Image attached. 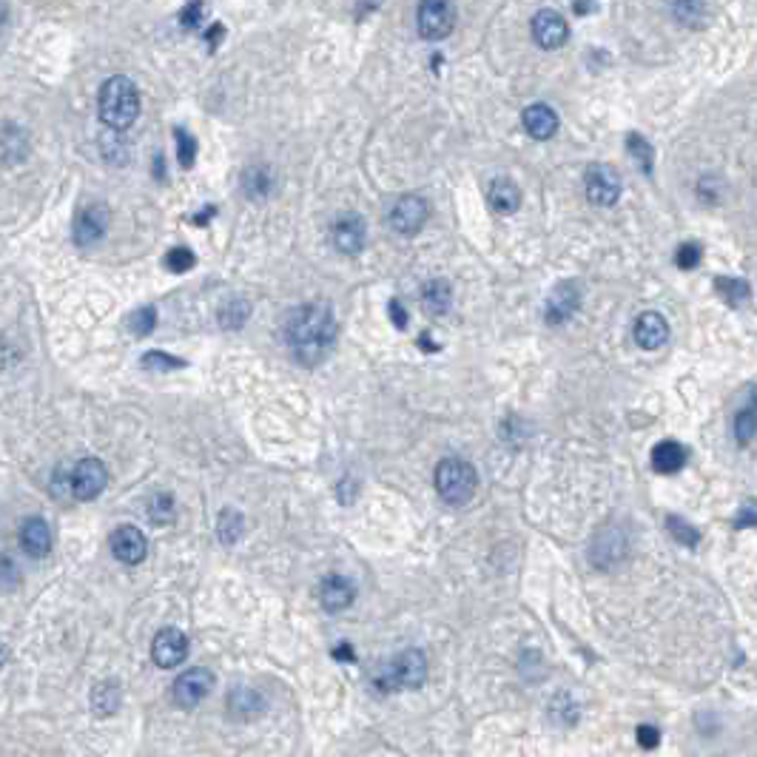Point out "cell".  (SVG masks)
Listing matches in <instances>:
<instances>
[{
    "label": "cell",
    "instance_id": "6da1fadb",
    "mask_svg": "<svg viewBox=\"0 0 757 757\" xmlns=\"http://www.w3.org/2000/svg\"><path fill=\"white\" fill-rule=\"evenodd\" d=\"M336 336H339L336 316L325 302L302 305L285 322V339H288L291 354L296 356V362L308 367L319 364L334 351Z\"/></svg>",
    "mask_w": 757,
    "mask_h": 757
},
{
    "label": "cell",
    "instance_id": "7a4b0ae2",
    "mask_svg": "<svg viewBox=\"0 0 757 757\" xmlns=\"http://www.w3.org/2000/svg\"><path fill=\"white\" fill-rule=\"evenodd\" d=\"M100 117L109 129H129L140 117V92L129 77H109L100 89Z\"/></svg>",
    "mask_w": 757,
    "mask_h": 757
},
{
    "label": "cell",
    "instance_id": "3957f363",
    "mask_svg": "<svg viewBox=\"0 0 757 757\" xmlns=\"http://www.w3.org/2000/svg\"><path fill=\"white\" fill-rule=\"evenodd\" d=\"M479 476L464 459H444L436 467V490L450 507H461L476 496Z\"/></svg>",
    "mask_w": 757,
    "mask_h": 757
},
{
    "label": "cell",
    "instance_id": "277c9868",
    "mask_svg": "<svg viewBox=\"0 0 757 757\" xmlns=\"http://www.w3.org/2000/svg\"><path fill=\"white\" fill-rule=\"evenodd\" d=\"M427 681V658L422 649H404L402 655L387 664L379 678L376 686L382 692H396V689H419Z\"/></svg>",
    "mask_w": 757,
    "mask_h": 757
},
{
    "label": "cell",
    "instance_id": "5b68a950",
    "mask_svg": "<svg viewBox=\"0 0 757 757\" xmlns=\"http://www.w3.org/2000/svg\"><path fill=\"white\" fill-rule=\"evenodd\" d=\"M416 24L424 40H444L456 29V6L450 0H422Z\"/></svg>",
    "mask_w": 757,
    "mask_h": 757
},
{
    "label": "cell",
    "instance_id": "8992f818",
    "mask_svg": "<svg viewBox=\"0 0 757 757\" xmlns=\"http://www.w3.org/2000/svg\"><path fill=\"white\" fill-rule=\"evenodd\" d=\"M109 470L100 459H80L72 470V493L77 501H92L106 490Z\"/></svg>",
    "mask_w": 757,
    "mask_h": 757
},
{
    "label": "cell",
    "instance_id": "52a82bcc",
    "mask_svg": "<svg viewBox=\"0 0 757 757\" xmlns=\"http://www.w3.org/2000/svg\"><path fill=\"white\" fill-rule=\"evenodd\" d=\"M431 217V209H427V202L416 194H404L393 202L391 214H387V222H391V228L402 237H413L422 231V225Z\"/></svg>",
    "mask_w": 757,
    "mask_h": 757
},
{
    "label": "cell",
    "instance_id": "ba28073f",
    "mask_svg": "<svg viewBox=\"0 0 757 757\" xmlns=\"http://www.w3.org/2000/svg\"><path fill=\"white\" fill-rule=\"evenodd\" d=\"M587 199L592 202V206H601V209H609V206H616L618 197H621V177L618 171L612 169V166H589L587 171Z\"/></svg>",
    "mask_w": 757,
    "mask_h": 757
},
{
    "label": "cell",
    "instance_id": "9c48e42d",
    "mask_svg": "<svg viewBox=\"0 0 757 757\" xmlns=\"http://www.w3.org/2000/svg\"><path fill=\"white\" fill-rule=\"evenodd\" d=\"M214 689V675L202 666L186 669L174 681V704L182 709H194L197 704H202L209 698V692Z\"/></svg>",
    "mask_w": 757,
    "mask_h": 757
},
{
    "label": "cell",
    "instance_id": "30bf717a",
    "mask_svg": "<svg viewBox=\"0 0 757 757\" xmlns=\"http://www.w3.org/2000/svg\"><path fill=\"white\" fill-rule=\"evenodd\" d=\"M189 658V636L180 629H162L151 641V661L162 669H174Z\"/></svg>",
    "mask_w": 757,
    "mask_h": 757
},
{
    "label": "cell",
    "instance_id": "8fae6325",
    "mask_svg": "<svg viewBox=\"0 0 757 757\" xmlns=\"http://www.w3.org/2000/svg\"><path fill=\"white\" fill-rule=\"evenodd\" d=\"M109 231V209L103 202H92L74 219V242L80 248H89V245L100 242Z\"/></svg>",
    "mask_w": 757,
    "mask_h": 757
},
{
    "label": "cell",
    "instance_id": "7c38bea8",
    "mask_svg": "<svg viewBox=\"0 0 757 757\" xmlns=\"http://www.w3.org/2000/svg\"><path fill=\"white\" fill-rule=\"evenodd\" d=\"M112 552H114V558L122 561V564H140L149 552V541L137 527L122 524V527L114 529V536H112Z\"/></svg>",
    "mask_w": 757,
    "mask_h": 757
},
{
    "label": "cell",
    "instance_id": "4fadbf2b",
    "mask_svg": "<svg viewBox=\"0 0 757 757\" xmlns=\"http://www.w3.org/2000/svg\"><path fill=\"white\" fill-rule=\"evenodd\" d=\"M533 34H536V44L541 49H561L567 44V37H569V26L558 12L541 9L533 17Z\"/></svg>",
    "mask_w": 757,
    "mask_h": 757
},
{
    "label": "cell",
    "instance_id": "5bb4252c",
    "mask_svg": "<svg viewBox=\"0 0 757 757\" xmlns=\"http://www.w3.org/2000/svg\"><path fill=\"white\" fill-rule=\"evenodd\" d=\"M356 598V587L351 578L345 576H327L319 587V601L327 612H342L354 604Z\"/></svg>",
    "mask_w": 757,
    "mask_h": 757
},
{
    "label": "cell",
    "instance_id": "9a60e30c",
    "mask_svg": "<svg viewBox=\"0 0 757 757\" xmlns=\"http://www.w3.org/2000/svg\"><path fill=\"white\" fill-rule=\"evenodd\" d=\"M364 239H367V231H364V219L356 217V214H347L342 219H336L334 225V245L342 251V254H359L364 248Z\"/></svg>",
    "mask_w": 757,
    "mask_h": 757
},
{
    "label": "cell",
    "instance_id": "2e32d148",
    "mask_svg": "<svg viewBox=\"0 0 757 757\" xmlns=\"http://www.w3.org/2000/svg\"><path fill=\"white\" fill-rule=\"evenodd\" d=\"M20 547H24L26 556L32 558H44L52 549V529L44 519H26L24 527H20Z\"/></svg>",
    "mask_w": 757,
    "mask_h": 757
},
{
    "label": "cell",
    "instance_id": "e0dca14e",
    "mask_svg": "<svg viewBox=\"0 0 757 757\" xmlns=\"http://www.w3.org/2000/svg\"><path fill=\"white\" fill-rule=\"evenodd\" d=\"M669 339V325L661 314L646 311L636 322V342L644 351H658V347Z\"/></svg>",
    "mask_w": 757,
    "mask_h": 757
},
{
    "label": "cell",
    "instance_id": "ac0fdd59",
    "mask_svg": "<svg viewBox=\"0 0 757 757\" xmlns=\"http://www.w3.org/2000/svg\"><path fill=\"white\" fill-rule=\"evenodd\" d=\"M521 122H524L527 134L533 140H549L552 134L558 131V114L544 103L527 106L524 114H521Z\"/></svg>",
    "mask_w": 757,
    "mask_h": 757
},
{
    "label": "cell",
    "instance_id": "d6986e66",
    "mask_svg": "<svg viewBox=\"0 0 757 757\" xmlns=\"http://www.w3.org/2000/svg\"><path fill=\"white\" fill-rule=\"evenodd\" d=\"M487 202H490V209L499 211V214H513L521 206V191H519V186L513 180L496 177L487 186Z\"/></svg>",
    "mask_w": 757,
    "mask_h": 757
},
{
    "label": "cell",
    "instance_id": "ffe728a7",
    "mask_svg": "<svg viewBox=\"0 0 757 757\" xmlns=\"http://www.w3.org/2000/svg\"><path fill=\"white\" fill-rule=\"evenodd\" d=\"M578 288L572 282H564L558 285L556 291H552L549 302H547V322L549 325H558V322H567L572 314H576L578 308Z\"/></svg>",
    "mask_w": 757,
    "mask_h": 757
},
{
    "label": "cell",
    "instance_id": "44dd1931",
    "mask_svg": "<svg viewBox=\"0 0 757 757\" xmlns=\"http://www.w3.org/2000/svg\"><path fill=\"white\" fill-rule=\"evenodd\" d=\"M689 453H686V447L681 442H661V444H655L652 450V467H655V473H664V476H672V473H678V470H684Z\"/></svg>",
    "mask_w": 757,
    "mask_h": 757
},
{
    "label": "cell",
    "instance_id": "7402d4cb",
    "mask_svg": "<svg viewBox=\"0 0 757 757\" xmlns=\"http://www.w3.org/2000/svg\"><path fill=\"white\" fill-rule=\"evenodd\" d=\"M450 305H453V291H450V285L444 279H431L422 288V308H424V314L444 316L450 311Z\"/></svg>",
    "mask_w": 757,
    "mask_h": 757
},
{
    "label": "cell",
    "instance_id": "603a6c76",
    "mask_svg": "<svg viewBox=\"0 0 757 757\" xmlns=\"http://www.w3.org/2000/svg\"><path fill=\"white\" fill-rule=\"evenodd\" d=\"M262 698L254 692V689H234L231 692V698H228V712H231V718L237 721H248L251 714L248 712H262Z\"/></svg>",
    "mask_w": 757,
    "mask_h": 757
},
{
    "label": "cell",
    "instance_id": "cb8c5ba5",
    "mask_svg": "<svg viewBox=\"0 0 757 757\" xmlns=\"http://www.w3.org/2000/svg\"><path fill=\"white\" fill-rule=\"evenodd\" d=\"M274 189V177L265 166H254L245 171V182H242V191L248 194L251 199H265Z\"/></svg>",
    "mask_w": 757,
    "mask_h": 757
},
{
    "label": "cell",
    "instance_id": "d4e9b609",
    "mask_svg": "<svg viewBox=\"0 0 757 757\" xmlns=\"http://www.w3.org/2000/svg\"><path fill=\"white\" fill-rule=\"evenodd\" d=\"M92 706L97 714H114L120 709V684L117 681L97 684L92 692Z\"/></svg>",
    "mask_w": 757,
    "mask_h": 757
},
{
    "label": "cell",
    "instance_id": "484cf974",
    "mask_svg": "<svg viewBox=\"0 0 757 757\" xmlns=\"http://www.w3.org/2000/svg\"><path fill=\"white\" fill-rule=\"evenodd\" d=\"M248 316H251V305L245 299H231L219 308V325L225 331H239V327L248 322Z\"/></svg>",
    "mask_w": 757,
    "mask_h": 757
},
{
    "label": "cell",
    "instance_id": "4316f807",
    "mask_svg": "<svg viewBox=\"0 0 757 757\" xmlns=\"http://www.w3.org/2000/svg\"><path fill=\"white\" fill-rule=\"evenodd\" d=\"M245 536V519L237 510H225L219 516V541L222 544H237Z\"/></svg>",
    "mask_w": 757,
    "mask_h": 757
},
{
    "label": "cell",
    "instance_id": "83f0119b",
    "mask_svg": "<svg viewBox=\"0 0 757 757\" xmlns=\"http://www.w3.org/2000/svg\"><path fill=\"white\" fill-rule=\"evenodd\" d=\"M757 433V402L743 407V411L734 416V436H738L741 444H749Z\"/></svg>",
    "mask_w": 757,
    "mask_h": 757
},
{
    "label": "cell",
    "instance_id": "f1b7e54d",
    "mask_svg": "<svg viewBox=\"0 0 757 757\" xmlns=\"http://www.w3.org/2000/svg\"><path fill=\"white\" fill-rule=\"evenodd\" d=\"M675 17L686 26H701V20L706 17V4L704 0H675Z\"/></svg>",
    "mask_w": 757,
    "mask_h": 757
},
{
    "label": "cell",
    "instance_id": "f546056e",
    "mask_svg": "<svg viewBox=\"0 0 757 757\" xmlns=\"http://www.w3.org/2000/svg\"><path fill=\"white\" fill-rule=\"evenodd\" d=\"M174 516H177V507H174V499L169 493H157L149 501V519L154 524H171Z\"/></svg>",
    "mask_w": 757,
    "mask_h": 757
},
{
    "label": "cell",
    "instance_id": "4dcf8cb0",
    "mask_svg": "<svg viewBox=\"0 0 757 757\" xmlns=\"http://www.w3.org/2000/svg\"><path fill=\"white\" fill-rule=\"evenodd\" d=\"M626 149H629V157L636 160V166L641 171H652V146L641 137V134H629L626 137Z\"/></svg>",
    "mask_w": 757,
    "mask_h": 757
},
{
    "label": "cell",
    "instance_id": "1f68e13d",
    "mask_svg": "<svg viewBox=\"0 0 757 757\" xmlns=\"http://www.w3.org/2000/svg\"><path fill=\"white\" fill-rule=\"evenodd\" d=\"M154 327H157V311L151 308V305H146V308L134 311L131 319H129V331H131L134 336H149V334L154 331Z\"/></svg>",
    "mask_w": 757,
    "mask_h": 757
},
{
    "label": "cell",
    "instance_id": "d6a6232c",
    "mask_svg": "<svg viewBox=\"0 0 757 757\" xmlns=\"http://www.w3.org/2000/svg\"><path fill=\"white\" fill-rule=\"evenodd\" d=\"M194 262H197V257H194L189 248H171V251L166 254V268H169V271H174V274H186V271H191V268H194Z\"/></svg>",
    "mask_w": 757,
    "mask_h": 757
},
{
    "label": "cell",
    "instance_id": "836d02e7",
    "mask_svg": "<svg viewBox=\"0 0 757 757\" xmlns=\"http://www.w3.org/2000/svg\"><path fill=\"white\" fill-rule=\"evenodd\" d=\"M182 364H186L182 359L160 354V351H151V354L142 356V367H149V371H177V367H182Z\"/></svg>",
    "mask_w": 757,
    "mask_h": 757
},
{
    "label": "cell",
    "instance_id": "e575fe53",
    "mask_svg": "<svg viewBox=\"0 0 757 757\" xmlns=\"http://www.w3.org/2000/svg\"><path fill=\"white\" fill-rule=\"evenodd\" d=\"M666 529L669 533L678 539L681 544H686V547H694L698 544V533H694V527H689L686 521H681L678 516H669L666 519Z\"/></svg>",
    "mask_w": 757,
    "mask_h": 757
},
{
    "label": "cell",
    "instance_id": "d590c367",
    "mask_svg": "<svg viewBox=\"0 0 757 757\" xmlns=\"http://www.w3.org/2000/svg\"><path fill=\"white\" fill-rule=\"evenodd\" d=\"M177 154H180V162L186 169L194 166V157H197V140L189 134V131H177Z\"/></svg>",
    "mask_w": 757,
    "mask_h": 757
},
{
    "label": "cell",
    "instance_id": "8d00e7d4",
    "mask_svg": "<svg viewBox=\"0 0 757 757\" xmlns=\"http://www.w3.org/2000/svg\"><path fill=\"white\" fill-rule=\"evenodd\" d=\"M675 262H678V268H684V271L698 268V265H701V245H694V242L681 245L678 257H675Z\"/></svg>",
    "mask_w": 757,
    "mask_h": 757
},
{
    "label": "cell",
    "instance_id": "74e56055",
    "mask_svg": "<svg viewBox=\"0 0 757 757\" xmlns=\"http://www.w3.org/2000/svg\"><path fill=\"white\" fill-rule=\"evenodd\" d=\"M718 291L732 302V305H738L741 299H746L749 294V285L741 282V279H718Z\"/></svg>",
    "mask_w": 757,
    "mask_h": 757
},
{
    "label": "cell",
    "instance_id": "f35d334b",
    "mask_svg": "<svg viewBox=\"0 0 757 757\" xmlns=\"http://www.w3.org/2000/svg\"><path fill=\"white\" fill-rule=\"evenodd\" d=\"M202 15H206V4H202V0H191V4L180 12V24L186 26V29H197Z\"/></svg>",
    "mask_w": 757,
    "mask_h": 757
},
{
    "label": "cell",
    "instance_id": "ab89813d",
    "mask_svg": "<svg viewBox=\"0 0 757 757\" xmlns=\"http://www.w3.org/2000/svg\"><path fill=\"white\" fill-rule=\"evenodd\" d=\"M638 743H641L644 749H655V746L661 743L658 729H655V726H641V729H638Z\"/></svg>",
    "mask_w": 757,
    "mask_h": 757
},
{
    "label": "cell",
    "instance_id": "60d3db41",
    "mask_svg": "<svg viewBox=\"0 0 757 757\" xmlns=\"http://www.w3.org/2000/svg\"><path fill=\"white\" fill-rule=\"evenodd\" d=\"M17 584V569L12 561H0V587H6L12 589Z\"/></svg>",
    "mask_w": 757,
    "mask_h": 757
},
{
    "label": "cell",
    "instance_id": "b9f144b4",
    "mask_svg": "<svg viewBox=\"0 0 757 757\" xmlns=\"http://www.w3.org/2000/svg\"><path fill=\"white\" fill-rule=\"evenodd\" d=\"M391 316H393V322H396V327H404V325H407V314L402 311V305H399L396 299L391 302Z\"/></svg>",
    "mask_w": 757,
    "mask_h": 757
},
{
    "label": "cell",
    "instance_id": "7bdbcfd3",
    "mask_svg": "<svg viewBox=\"0 0 757 757\" xmlns=\"http://www.w3.org/2000/svg\"><path fill=\"white\" fill-rule=\"evenodd\" d=\"M334 655H336L339 661H354V649L347 646V644H342V646H339V649H336Z\"/></svg>",
    "mask_w": 757,
    "mask_h": 757
},
{
    "label": "cell",
    "instance_id": "ee69618b",
    "mask_svg": "<svg viewBox=\"0 0 757 757\" xmlns=\"http://www.w3.org/2000/svg\"><path fill=\"white\" fill-rule=\"evenodd\" d=\"M6 17H9L6 15V4L0 0V34H4V29H6Z\"/></svg>",
    "mask_w": 757,
    "mask_h": 757
},
{
    "label": "cell",
    "instance_id": "f6af8a7d",
    "mask_svg": "<svg viewBox=\"0 0 757 757\" xmlns=\"http://www.w3.org/2000/svg\"><path fill=\"white\" fill-rule=\"evenodd\" d=\"M379 6V0H362V6H359V15H364L367 9H376Z\"/></svg>",
    "mask_w": 757,
    "mask_h": 757
},
{
    "label": "cell",
    "instance_id": "bcb514c9",
    "mask_svg": "<svg viewBox=\"0 0 757 757\" xmlns=\"http://www.w3.org/2000/svg\"><path fill=\"white\" fill-rule=\"evenodd\" d=\"M589 12V0H578L576 4V15H587Z\"/></svg>",
    "mask_w": 757,
    "mask_h": 757
},
{
    "label": "cell",
    "instance_id": "7dc6e473",
    "mask_svg": "<svg viewBox=\"0 0 757 757\" xmlns=\"http://www.w3.org/2000/svg\"><path fill=\"white\" fill-rule=\"evenodd\" d=\"M6 661H9V649H6L4 644H0V666H4Z\"/></svg>",
    "mask_w": 757,
    "mask_h": 757
}]
</instances>
